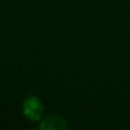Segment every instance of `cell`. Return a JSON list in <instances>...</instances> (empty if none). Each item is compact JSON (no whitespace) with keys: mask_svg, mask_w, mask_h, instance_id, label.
<instances>
[{"mask_svg":"<svg viewBox=\"0 0 130 130\" xmlns=\"http://www.w3.org/2000/svg\"><path fill=\"white\" fill-rule=\"evenodd\" d=\"M22 112L28 120L32 122H38L43 118L45 109L42 102L38 98L28 96L22 105Z\"/></svg>","mask_w":130,"mask_h":130,"instance_id":"1","label":"cell"},{"mask_svg":"<svg viewBox=\"0 0 130 130\" xmlns=\"http://www.w3.org/2000/svg\"><path fill=\"white\" fill-rule=\"evenodd\" d=\"M41 129H66L68 128V125L66 121L59 116H50L45 118L40 125Z\"/></svg>","mask_w":130,"mask_h":130,"instance_id":"2","label":"cell"}]
</instances>
